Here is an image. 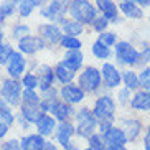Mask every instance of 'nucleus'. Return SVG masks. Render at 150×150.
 <instances>
[{
  "label": "nucleus",
  "instance_id": "1",
  "mask_svg": "<svg viewBox=\"0 0 150 150\" xmlns=\"http://www.w3.org/2000/svg\"><path fill=\"white\" fill-rule=\"evenodd\" d=\"M22 115L28 122H38L43 115V107L40 104V99L33 93V89H27L23 94V104H22Z\"/></svg>",
  "mask_w": 150,
  "mask_h": 150
},
{
  "label": "nucleus",
  "instance_id": "2",
  "mask_svg": "<svg viewBox=\"0 0 150 150\" xmlns=\"http://www.w3.org/2000/svg\"><path fill=\"white\" fill-rule=\"evenodd\" d=\"M68 12L74 20L81 23H91L96 20V8L88 0H71L68 5Z\"/></svg>",
  "mask_w": 150,
  "mask_h": 150
},
{
  "label": "nucleus",
  "instance_id": "3",
  "mask_svg": "<svg viewBox=\"0 0 150 150\" xmlns=\"http://www.w3.org/2000/svg\"><path fill=\"white\" fill-rule=\"evenodd\" d=\"M115 56L120 63L124 64H139V58H140V53L134 48L130 43L127 41H120L115 46Z\"/></svg>",
  "mask_w": 150,
  "mask_h": 150
},
{
  "label": "nucleus",
  "instance_id": "4",
  "mask_svg": "<svg viewBox=\"0 0 150 150\" xmlns=\"http://www.w3.org/2000/svg\"><path fill=\"white\" fill-rule=\"evenodd\" d=\"M94 129H96V115L91 114L89 109L78 110V134L89 139Z\"/></svg>",
  "mask_w": 150,
  "mask_h": 150
},
{
  "label": "nucleus",
  "instance_id": "5",
  "mask_svg": "<svg viewBox=\"0 0 150 150\" xmlns=\"http://www.w3.org/2000/svg\"><path fill=\"white\" fill-rule=\"evenodd\" d=\"M115 112V102L109 96H102L96 101L94 106V115L101 120H112Z\"/></svg>",
  "mask_w": 150,
  "mask_h": 150
},
{
  "label": "nucleus",
  "instance_id": "6",
  "mask_svg": "<svg viewBox=\"0 0 150 150\" xmlns=\"http://www.w3.org/2000/svg\"><path fill=\"white\" fill-rule=\"evenodd\" d=\"M68 10L66 0H53L51 4L41 8V15L46 17L48 20H54V22H63L64 20V12Z\"/></svg>",
  "mask_w": 150,
  "mask_h": 150
},
{
  "label": "nucleus",
  "instance_id": "7",
  "mask_svg": "<svg viewBox=\"0 0 150 150\" xmlns=\"http://www.w3.org/2000/svg\"><path fill=\"white\" fill-rule=\"evenodd\" d=\"M99 84H101V73L93 66L86 68L84 73L79 76V86L86 91H96Z\"/></svg>",
  "mask_w": 150,
  "mask_h": 150
},
{
  "label": "nucleus",
  "instance_id": "8",
  "mask_svg": "<svg viewBox=\"0 0 150 150\" xmlns=\"http://www.w3.org/2000/svg\"><path fill=\"white\" fill-rule=\"evenodd\" d=\"M20 84L17 83L15 79H7L2 86V97H4V101L10 106H15L18 104L20 101Z\"/></svg>",
  "mask_w": 150,
  "mask_h": 150
},
{
  "label": "nucleus",
  "instance_id": "9",
  "mask_svg": "<svg viewBox=\"0 0 150 150\" xmlns=\"http://www.w3.org/2000/svg\"><path fill=\"white\" fill-rule=\"evenodd\" d=\"M18 48H20L22 53L31 54V53H35V51H38V50L45 48V43H43L41 38L25 35L23 38H20V41H18Z\"/></svg>",
  "mask_w": 150,
  "mask_h": 150
},
{
  "label": "nucleus",
  "instance_id": "10",
  "mask_svg": "<svg viewBox=\"0 0 150 150\" xmlns=\"http://www.w3.org/2000/svg\"><path fill=\"white\" fill-rule=\"evenodd\" d=\"M104 140H106L107 145H124L127 142V137H125L122 129L110 127L109 130L104 132Z\"/></svg>",
  "mask_w": 150,
  "mask_h": 150
},
{
  "label": "nucleus",
  "instance_id": "11",
  "mask_svg": "<svg viewBox=\"0 0 150 150\" xmlns=\"http://www.w3.org/2000/svg\"><path fill=\"white\" fill-rule=\"evenodd\" d=\"M97 8L102 12V15L109 20V22H117L119 17H117V7L112 0H96Z\"/></svg>",
  "mask_w": 150,
  "mask_h": 150
},
{
  "label": "nucleus",
  "instance_id": "12",
  "mask_svg": "<svg viewBox=\"0 0 150 150\" xmlns=\"http://www.w3.org/2000/svg\"><path fill=\"white\" fill-rule=\"evenodd\" d=\"M61 96L66 102H81L84 99V91H83V88L69 84V86H63Z\"/></svg>",
  "mask_w": 150,
  "mask_h": 150
},
{
  "label": "nucleus",
  "instance_id": "13",
  "mask_svg": "<svg viewBox=\"0 0 150 150\" xmlns=\"http://www.w3.org/2000/svg\"><path fill=\"white\" fill-rule=\"evenodd\" d=\"M25 69V59L20 53H12L8 58V74L12 78H18Z\"/></svg>",
  "mask_w": 150,
  "mask_h": 150
},
{
  "label": "nucleus",
  "instance_id": "14",
  "mask_svg": "<svg viewBox=\"0 0 150 150\" xmlns=\"http://www.w3.org/2000/svg\"><path fill=\"white\" fill-rule=\"evenodd\" d=\"M102 76H104V83L107 84V88H115V86H119L120 74L112 64L106 63V64L102 66Z\"/></svg>",
  "mask_w": 150,
  "mask_h": 150
},
{
  "label": "nucleus",
  "instance_id": "15",
  "mask_svg": "<svg viewBox=\"0 0 150 150\" xmlns=\"http://www.w3.org/2000/svg\"><path fill=\"white\" fill-rule=\"evenodd\" d=\"M40 33L46 41L50 43H56V41H61V30L53 25V23H46V25H41L40 27Z\"/></svg>",
  "mask_w": 150,
  "mask_h": 150
},
{
  "label": "nucleus",
  "instance_id": "16",
  "mask_svg": "<svg viewBox=\"0 0 150 150\" xmlns=\"http://www.w3.org/2000/svg\"><path fill=\"white\" fill-rule=\"evenodd\" d=\"M119 7H120V10L124 12V15L129 17L130 20H140V18L144 17V12L140 10V7H137L132 0H124Z\"/></svg>",
  "mask_w": 150,
  "mask_h": 150
},
{
  "label": "nucleus",
  "instance_id": "17",
  "mask_svg": "<svg viewBox=\"0 0 150 150\" xmlns=\"http://www.w3.org/2000/svg\"><path fill=\"white\" fill-rule=\"evenodd\" d=\"M140 122L135 119H124L122 120V130L124 134H125V137H127V140H134L139 134H140Z\"/></svg>",
  "mask_w": 150,
  "mask_h": 150
},
{
  "label": "nucleus",
  "instance_id": "18",
  "mask_svg": "<svg viewBox=\"0 0 150 150\" xmlns=\"http://www.w3.org/2000/svg\"><path fill=\"white\" fill-rule=\"evenodd\" d=\"M130 106L137 110H149L150 109V93L149 91H140L132 97Z\"/></svg>",
  "mask_w": 150,
  "mask_h": 150
},
{
  "label": "nucleus",
  "instance_id": "19",
  "mask_svg": "<svg viewBox=\"0 0 150 150\" xmlns=\"http://www.w3.org/2000/svg\"><path fill=\"white\" fill-rule=\"evenodd\" d=\"M22 150H45L43 137L38 135V134L25 137L22 140Z\"/></svg>",
  "mask_w": 150,
  "mask_h": 150
},
{
  "label": "nucleus",
  "instance_id": "20",
  "mask_svg": "<svg viewBox=\"0 0 150 150\" xmlns=\"http://www.w3.org/2000/svg\"><path fill=\"white\" fill-rule=\"evenodd\" d=\"M64 64L68 68H71L73 71L79 69L81 64H83V53H81L79 50H69L64 54Z\"/></svg>",
  "mask_w": 150,
  "mask_h": 150
},
{
  "label": "nucleus",
  "instance_id": "21",
  "mask_svg": "<svg viewBox=\"0 0 150 150\" xmlns=\"http://www.w3.org/2000/svg\"><path fill=\"white\" fill-rule=\"evenodd\" d=\"M38 73H40V78H38V81H40V88L43 89V91H46V89H50L51 86H53V71H51V68L48 66H40L38 68Z\"/></svg>",
  "mask_w": 150,
  "mask_h": 150
},
{
  "label": "nucleus",
  "instance_id": "22",
  "mask_svg": "<svg viewBox=\"0 0 150 150\" xmlns=\"http://www.w3.org/2000/svg\"><path fill=\"white\" fill-rule=\"evenodd\" d=\"M74 134V129H73V125L68 122H63L61 125H59V129H58V142L61 144L63 147H69V139L71 135Z\"/></svg>",
  "mask_w": 150,
  "mask_h": 150
},
{
  "label": "nucleus",
  "instance_id": "23",
  "mask_svg": "<svg viewBox=\"0 0 150 150\" xmlns=\"http://www.w3.org/2000/svg\"><path fill=\"white\" fill-rule=\"evenodd\" d=\"M54 74H56V78L61 81L63 84H68V83L73 81V78H74V71L71 69V68H68L64 63H58L56 69H54Z\"/></svg>",
  "mask_w": 150,
  "mask_h": 150
},
{
  "label": "nucleus",
  "instance_id": "24",
  "mask_svg": "<svg viewBox=\"0 0 150 150\" xmlns=\"http://www.w3.org/2000/svg\"><path fill=\"white\" fill-rule=\"evenodd\" d=\"M54 119L53 117H50V115H41L40 120L36 122V127H38V132L41 135H50V134L54 130Z\"/></svg>",
  "mask_w": 150,
  "mask_h": 150
},
{
  "label": "nucleus",
  "instance_id": "25",
  "mask_svg": "<svg viewBox=\"0 0 150 150\" xmlns=\"http://www.w3.org/2000/svg\"><path fill=\"white\" fill-rule=\"evenodd\" d=\"M15 2H17L18 13L22 17H28L33 12V8L41 4V0H15Z\"/></svg>",
  "mask_w": 150,
  "mask_h": 150
},
{
  "label": "nucleus",
  "instance_id": "26",
  "mask_svg": "<svg viewBox=\"0 0 150 150\" xmlns=\"http://www.w3.org/2000/svg\"><path fill=\"white\" fill-rule=\"evenodd\" d=\"M51 112L56 115L58 119L64 120L71 115L73 107H71L69 104H66V102H54V104H51Z\"/></svg>",
  "mask_w": 150,
  "mask_h": 150
},
{
  "label": "nucleus",
  "instance_id": "27",
  "mask_svg": "<svg viewBox=\"0 0 150 150\" xmlns=\"http://www.w3.org/2000/svg\"><path fill=\"white\" fill-rule=\"evenodd\" d=\"M63 28H64V31H66L68 35L71 36H78L83 33V23L78 22V20H63Z\"/></svg>",
  "mask_w": 150,
  "mask_h": 150
},
{
  "label": "nucleus",
  "instance_id": "28",
  "mask_svg": "<svg viewBox=\"0 0 150 150\" xmlns=\"http://www.w3.org/2000/svg\"><path fill=\"white\" fill-rule=\"evenodd\" d=\"M93 53L96 58H99V59H104V58H107L110 54V50L109 46H107L106 43H102L101 40L96 41V43L93 45Z\"/></svg>",
  "mask_w": 150,
  "mask_h": 150
},
{
  "label": "nucleus",
  "instance_id": "29",
  "mask_svg": "<svg viewBox=\"0 0 150 150\" xmlns=\"http://www.w3.org/2000/svg\"><path fill=\"white\" fill-rule=\"evenodd\" d=\"M124 83H125V88L129 89H135L140 86V79H139V76L135 74V73H132V71H125L122 76Z\"/></svg>",
  "mask_w": 150,
  "mask_h": 150
},
{
  "label": "nucleus",
  "instance_id": "30",
  "mask_svg": "<svg viewBox=\"0 0 150 150\" xmlns=\"http://www.w3.org/2000/svg\"><path fill=\"white\" fill-rule=\"evenodd\" d=\"M0 122L7 124V125H10V124L13 122V114L10 112V107L2 99H0Z\"/></svg>",
  "mask_w": 150,
  "mask_h": 150
},
{
  "label": "nucleus",
  "instance_id": "31",
  "mask_svg": "<svg viewBox=\"0 0 150 150\" xmlns=\"http://www.w3.org/2000/svg\"><path fill=\"white\" fill-rule=\"evenodd\" d=\"M61 45L68 50H79L81 48V41L76 38V36H71V35H66L61 38Z\"/></svg>",
  "mask_w": 150,
  "mask_h": 150
},
{
  "label": "nucleus",
  "instance_id": "32",
  "mask_svg": "<svg viewBox=\"0 0 150 150\" xmlns=\"http://www.w3.org/2000/svg\"><path fill=\"white\" fill-rule=\"evenodd\" d=\"M139 79H140L142 88L150 91V68H144V71H142L140 76H139Z\"/></svg>",
  "mask_w": 150,
  "mask_h": 150
},
{
  "label": "nucleus",
  "instance_id": "33",
  "mask_svg": "<svg viewBox=\"0 0 150 150\" xmlns=\"http://www.w3.org/2000/svg\"><path fill=\"white\" fill-rule=\"evenodd\" d=\"M104 139H101L99 135H91L89 137V145L93 150H104Z\"/></svg>",
  "mask_w": 150,
  "mask_h": 150
},
{
  "label": "nucleus",
  "instance_id": "34",
  "mask_svg": "<svg viewBox=\"0 0 150 150\" xmlns=\"http://www.w3.org/2000/svg\"><path fill=\"white\" fill-rule=\"evenodd\" d=\"M23 86L27 89H35L38 84H40V81H38V78L36 76H33V74H27L25 78H23Z\"/></svg>",
  "mask_w": 150,
  "mask_h": 150
},
{
  "label": "nucleus",
  "instance_id": "35",
  "mask_svg": "<svg viewBox=\"0 0 150 150\" xmlns=\"http://www.w3.org/2000/svg\"><path fill=\"white\" fill-rule=\"evenodd\" d=\"M12 48H10L8 45H2L0 43V64L2 63H5V61H8V58L12 56Z\"/></svg>",
  "mask_w": 150,
  "mask_h": 150
},
{
  "label": "nucleus",
  "instance_id": "36",
  "mask_svg": "<svg viewBox=\"0 0 150 150\" xmlns=\"http://www.w3.org/2000/svg\"><path fill=\"white\" fill-rule=\"evenodd\" d=\"M94 25V30L96 31H104L107 28V25H109V20H107L106 17H101V18H96L93 22Z\"/></svg>",
  "mask_w": 150,
  "mask_h": 150
},
{
  "label": "nucleus",
  "instance_id": "37",
  "mask_svg": "<svg viewBox=\"0 0 150 150\" xmlns=\"http://www.w3.org/2000/svg\"><path fill=\"white\" fill-rule=\"evenodd\" d=\"M99 40H101L102 43H106L107 46H112V45H115L117 38H115L114 33H104V31H102V33H101V38H99Z\"/></svg>",
  "mask_w": 150,
  "mask_h": 150
},
{
  "label": "nucleus",
  "instance_id": "38",
  "mask_svg": "<svg viewBox=\"0 0 150 150\" xmlns=\"http://www.w3.org/2000/svg\"><path fill=\"white\" fill-rule=\"evenodd\" d=\"M27 33H28V27H25V25H18V27L13 28V36L15 38H23Z\"/></svg>",
  "mask_w": 150,
  "mask_h": 150
},
{
  "label": "nucleus",
  "instance_id": "39",
  "mask_svg": "<svg viewBox=\"0 0 150 150\" xmlns=\"http://www.w3.org/2000/svg\"><path fill=\"white\" fill-rule=\"evenodd\" d=\"M149 61H150V46H145V50L140 53L139 63H149Z\"/></svg>",
  "mask_w": 150,
  "mask_h": 150
},
{
  "label": "nucleus",
  "instance_id": "40",
  "mask_svg": "<svg viewBox=\"0 0 150 150\" xmlns=\"http://www.w3.org/2000/svg\"><path fill=\"white\" fill-rule=\"evenodd\" d=\"M2 150H20V145H18L17 140H8L4 147H2Z\"/></svg>",
  "mask_w": 150,
  "mask_h": 150
},
{
  "label": "nucleus",
  "instance_id": "41",
  "mask_svg": "<svg viewBox=\"0 0 150 150\" xmlns=\"http://www.w3.org/2000/svg\"><path fill=\"white\" fill-rule=\"evenodd\" d=\"M129 91H130V89L125 88L124 91H120V93H119V101L122 102V104H125V102H127V99H130V97H129Z\"/></svg>",
  "mask_w": 150,
  "mask_h": 150
},
{
  "label": "nucleus",
  "instance_id": "42",
  "mask_svg": "<svg viewBox=\"0 0 150 150\" xmlns=\"http://www.w3.org/2000/svg\"><path fill=\"white\" fill-rule=\"evenodd\" d=\"M144 145H145V150H150V129L147 130L145 140H144Z\"/></svg>",
  "mask_w": 150,
  "mask_h": 150
},
{
  "label": "nucleus",
  "instance_id": "43",
  "mask_svg": "<svg viewBox=\"0 0 150 150\" xmlns=\"http://www.w3.org/2000/svg\"><path fill=\"white\" fill-rule=\"evenodd\" d=\"M7 130H8V125L4 122H0V137H4L5 134H7Z\"/></svg>",
  "mask_w": 150,
  "mask_h": 150
},
{
  "label": "nucleus",
  "instance_id": "44",
  "mask_svg": "<svg viewBox=\"0 0 150 150\" xmlns=\"http://www.w3.org/2000/svg\"><path fill=\"white\" fill-rule=\"evenodd\" d=\"M104 150H125V149H124V145H109Z\"/></svg>",
  "mask_w": 150,
  "mask_h": 150
},
{
  "label": "nucleus",
  "instance_id": "45",
  "mask_svg": "<svg viewBox=\"0 0 150 150\" xmlns=\"http://www.w3.org/2000/svg\"><path fill=\"white\" fill-rule=\"evenodd\" d=\"M137 4L142 5V7H149V5H150V0H137Z\"/></svg>",
  "mask_w": 150,
  "mask_h": 150
},
{
  "label": "nucleus",
  "instance_id": "46",
  "mask_svg": "<svg viewBox=\"0 0 150 150\" xmlns=\"http://www.w3.org/2000/svg\"><path fill=\"white\" fill-rule=\"evenodd\" d=\"M45 150H56V147H54L53 144H50V142H48V144L45 142Z\"/></svg>",
  "mask_w": 150,
  "mask_h": 150
},
{
  "label": "nucleus",
  "instance_id": "47",
  "mask_svg": "<svg viewBox=\"0 0 150 150\" xmlns=\"http://www.w3.org/2000/svg\"><path fill=\"white\" fill-rule=\"evenodd\" d=\"M4 20H5V17H4V13L0 12V22H4Z\"/></svg>",
  "mask_w": 150,
  "mask_h": 150
},
{
  "label": "nucleus",
  "instance_id": "48",
  "mask_svg": "<svg viewBox=\"0 0 150 150\" xmlns=\"http://www.w3.org/2000/svg\"><path fill=\"white\" fill-rule=\"evenodd\" d=\"M0 40H2V31H0Z\"/></svg>",
  "mask_w": 150,
  "mask_h": 150
},
{
  "label": "nucleus",
  "instance_id": "49",
  "mask_svg": "<svg viewBox=\"0 0 150 150\" xmlns=\"http://www.w3.org/2000/svg\"><path fill=\"white\" fill-rule=\"evenodd\" d=\"M86 150H93V149H86Z\"/></svg>",
  "mask_w": 150,
  "mask_h": 150
}]
</instances>
